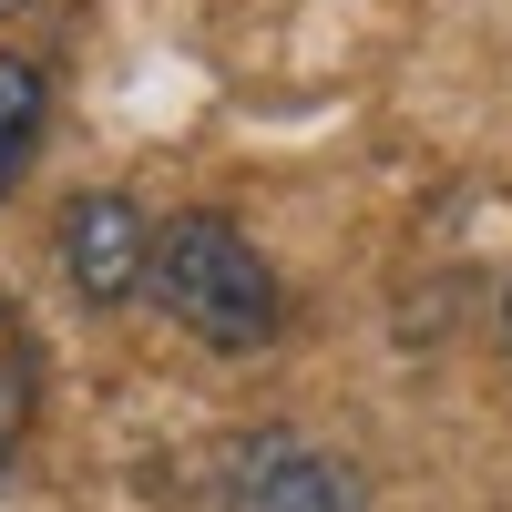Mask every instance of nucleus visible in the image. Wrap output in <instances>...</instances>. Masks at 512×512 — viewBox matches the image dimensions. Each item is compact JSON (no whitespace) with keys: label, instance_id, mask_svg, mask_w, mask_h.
Here are the masks:
<instances>
[{"label":"nucleus","instance_id":"f03ea898","mask_svg":"<svg viewBox=\"0 0 512 512\" xmlns=\"http://www.w3.org/2000/svg\"><path fill=\"white\" fill-rule=\"evenodd\" d=\"M62 277L82 287V308H123V297H144V277H154V216H144L134 195H113V185L72 195L62 205Z\"/></svg>","mask_w":512,"mask_h":512},{"label":"nucleus","instance_id":"20e7f679","mask_svg":"<svg viewBox=\"0 0 512 512\" xmlns=\"http://www.w3.org/2000/svg\"><path fill=\"white\" fill-rule=\"evenodd\" d=\"M31 420H41V338L31 318L0 297V482H11V461L31 451Z\"/></svg>","mask_w":512,"mask_h":512},{"label":"nucleus","instance_id":"f257e3e1","mask_svg":"<svg viewBox=\"0 0 512 512\" xmlns=\"http://www.w3.org/2000/svg\"><path fill=\"white\" fill-rule=\"evenodd\" d=\"M144 297L195 338V349H226V359L267 349V338L287 328L277 267L256 256V236H246L236 216H205V205L175 216V226H154V277H144Z\"/></svg>","mask_w":512,"mask_h":512},{"label":"nucleus","instance_id":"7ed1b4c3","mask_svg":"<svg viewBox=\"0 0 512 512\" xmlns=\"http://www.w3.org/2000/svg\"><path fill=\"white\" fill-rule=\"evenodd\" d=\"M226 512H369L359 472L318 441H287V431H256L226 461Z\"/></svg>","mask_w":512,"mask_h":512},{"label":"nucleus","instance_id":"0eeeda50","mask_svg":"<svg viewBox=\"0 0 512 512\" xmlns=\"http://www.w3.org/2000/svg\"><path fill=\"white\" fill-rule=\"evenodd\" d=\"M11 11H21V0H0V21H11Z\"/></svg>","mask_w":512,"mask_h":512},{"label":"nucleus","instance_id":"423d86ee","mask_svg":"<svg viewBox=\"0 0 512 512\" xmlns=\"http://www.w3.org/2000/svg\"><path fill=\"white\" fill-rule=\"evenodd\" d=\"M502 338H512V297H502Z\"/></svg>","mask_w":512,"mask_h":512},{"label":"nucleus","instance_id":"39448f33","mask_svg":"<svg viewBox=\"0 0 512 512\" xmlns=\"http://www.w3.org/2000/svg\"><path fill=\"white\" fill-rule=\"evenodd\" d=\"M41 123H52V72H41V62H21V52H0V195L31 175Z\"/></svg>","mask_w":512,"mask_h":512}]
</instances>
